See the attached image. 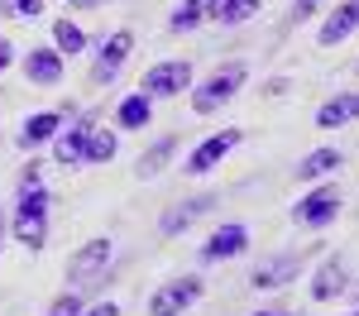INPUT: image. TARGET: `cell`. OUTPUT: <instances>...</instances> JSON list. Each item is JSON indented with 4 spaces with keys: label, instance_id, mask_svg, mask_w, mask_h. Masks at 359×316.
<instances>
[{
    "label": "cell",
    "instance_id": "26",
    "mask_svg": "<svg viewBox=\"0 0 359 316\" xmlns=\"http://www.w3.org/2000/svg\"><path fill=\"white\" fill-rule=\"evenodd\" d=\"M316 5H321V0H292V25L311 20V15H316Z\"/></svg>",
    "mask_w": 359,
    "mask_h": 316
},
{
    "label": "cell",
    "instance_id": "25",
    "mask_svg": "<svg viewBox=\"0 0 359 316\" xmlns=\"http://www.w3.org/2000/svg\"><path fill=\"white\" fill-rule=\"evenodd\" d=\"M48 316H82V302H77V292H62L53 307H48Z\"/></svg>",
    "mask_w": 359,
    "mask_h": 316
},
{
    "label": "cell",
    "instance_id": "3",
    "mask_svg": "<svg viewBox=\"0 0 359 316\" xmlns=\"http://www.w3.org/2000/svg\"><path fill=\"white\" fill-rule=\"evenodd\" d=\"M335 216H340V187H316V192H306L297 206H292V221L306 230H321V226H331Z\"/></svg>",
    "mask_w": 359,
    "mask_h": 316
},
{
    "label": "cell",
    "instance_id": "24",
    "mask_svg": "<svg viewBox=\"0 0 359 316\" xmlns=\"http://www.w3.org/2000/svg\"><path fill=\"white\" fill-rule=\"evenodd\" d=\"M53 43H57V53H82L86 34L72 25V20H57V25H53Z\"/></svg>",
    "mask_w": 359,
    "mask_h": 316
},
{
    "label": "cell",
    "instance_id": "22",
    "mask_svg": "<svg viewBox=\"0 0 359 316\" xmlns=\"http://www.w3.org/2000/svg\"><path fill=\"white\" fill-rule=\"evenodd\" d=\"M172 149H177V139H158L149 153H139V168H135V172H139V177H154V172H158L168 158H172Z\"/></svg>",
    "mask_w": 359,
    "mask_h": 316
},
{
    "label": "cell",
    "instance_id": "17",
    "mask_svg": "<svg viewBox=\"0 0 359 316\" xmlns=\"http://www.w3.org/2000/svg\"><path fill=\"white\" fill-rule=\"evenodd\" d=\"M57 120L53 111H43V115H29L25 120V130H20V149H34V144H48V139H57Z\"/></svg>",
    "mask_w": 359,
    "mask_h": 316
},
{
    "label": "cell",
    "instance_id": "1",
    "mask_svg": "<svg viewBox=\"0 0 359 316\" xmlns=\"http://www.w3.org/2000/svg\"><path fill=\"white\" fill-rule=\"evenodd\" d=\"M15 240L25 249H43L48 240V192L43 187H25L15 201Z\"/></svg>",
    "mask_w": 359,
    "mask_h": 316
},
{
    "label": "cell",
    "instance_id": "14",
    "mask_svg": "<svg viewBox=\"0 0 359 316\" xmlns=\"http://www.w3.org/2000/svg\"><path fill=\"white\" fill-rule=\"evenodd\" d=\"M340 292H345V263H340V259H326V263L316 268L311 297H316V302H331V297H340Z\"/></svg>",
    "mask_w": 359,
    "mask_h": 316
},
{
    "label": "cell",
    "instance_id": "29",
    "mask_svg": "<svg viewBox=\"0 0 359 316\" xmlns=\"http://www.w3.org/2000/svg\"><path fill=\"white\" fill-rule=\"evenodd\" d=\"M86 316H120V307H115V302H96Z\"/></svg>",
    "mask_w": 359,
    "mask_h": 316
},
{
    "label": "cell",
    "instance_id": "12",
    "mask_svg": "<svg viewBox=\"0 0 359 316\" xmlns=\"http://www.w3.org/2000/svg\"><path fill=\"white\" fill-rule=\"evenodd\" d=\"M130 48H135V39L120 29V34H111L106 39V48H101V57H96V82H111L115 72H120V62L130 57Z\"/></svg>",
    "mask_w": 359,
    "mask_h": 316
},
{
    "label": "cell",
    "instance_id": "13",
    "mask_svg": "<svg viewBox=\"0 0 359 316\" xmlns=\"http://www.w3.org/2000/svg\"><path fill=\"white\" fill-rule=\"evenodd\" d=\"M86 125H77V130H67V135H57L53 139V158L62 163V168H77V163H86Z\"/></svg>",
    "mask_w": 359,
    "mask_h": 316
},
{
    "label": "cell",
    "instance_id": "15",
    "mask_svg": "<svg viewBox=\"0 0 359 316\" xmlns=\"http://www.w3.org/2000/svg\"><path fill=\"white\" fill-rule=\"evenodd\" d=\"M345 163L340 158V149H316V153H306L302 163H297V182H321L326 172H335Z\"/></svg>",
    "mask_w": 359,
    "mask_h": 316
},
{
    "label": "cell",
    "instance_id": "30",
    "mask_svg": "<svg viewBox=\"0 0 359 316\" xmlns=\"http://www.w3.org/2000/svg\"><path fill=\"white\" fill-rule=\"evenodd\" d=\"M10 62H15V48H10V39H0V72H5Z\"/></svg>",
    "mask_w": 359,
    "mask_h": 316
},
{
    "label": "cell",
    "instance_id": "28",
    "mask_svg": "<svg viewBox=\"0 0 359 316\" xmlns=\"http://www.w3.org/2000/svg\"><path fill=\"white\" fill-rule=\"evenodd\" d=\"M25 187H43V182H39V163H29V168L20 172V192H25Z\"/></svg>",
    "mask_w": 359,
    "mask_h": 316
},
{
    "label": "cell",
    "instance_id": "27",
    "mask_svg": "<svg viewBox=\"0 0 359 316\" xmlns=\"http://www.w3.org/2000/svg\"><path fill=\"white\" fill-rule=\"evenodd\" d=\"M15 15L20 20H39L43 15V0H15Z\"/></svg>",
    "mask_w": 359,
    "mask_h": 316
},
{
    "label": "cell",
    "instance_id": "10",
    "mask_svg": "<svg viewBox=\"0 0 359 316\" xmlns=\"http://www.w3.org/2000/svg\"><path fill=\"white\" fill-rule=\"evenodd\" d=\"M355 29H359V0H345V5H335V15L321 25V34H316V39L331 48V43H340V39H350Z\"/></svg>",
    "mask_w": 359,
    "mask_h": 316
},
{
    "label": "cell",
    "instance_id": "32",
    "mask_svg": "<svg viewBox=\"0 0 359 316\" xmlns=\"http://www.w3.org/2000/svg\"><path fill=\"white\" fill-rule=\"evenodd\" d=\"M254 316H287V312H254Z\"/></svg>",
    "mask_w": 359,
    "mask_h": 316
},
{
    "label": "cell",
    "instance_id": "19",
    "mask_svg": "<svg viewBox=\"0 0 359 316\" xmlns=\"http://www.w3.org/2000/svg\"><path fill=\"white\" fill-rule=\"evenodd\" d=\"M206 206H211V201L201 197V201H182V206H172V211H163V221H158V230H163V235H177V230H187L196 221V216H201V211H206Z\"/></svg>",
    "mask_w": 359,
    "mask_h": 316
},
{
    "label": "cell",
    "instance_id": "18",
    "mask_svg": "<svg viewBox=\"0 0 359 316\" xmlns=\"http://www.w3.org/2000/svg\"><path fill=\"white\" fill-rule=\"evenodd\" d=\"M115 120H120V130H144V125L154 120V101H149L144 91H135V96L120 101V115H115Z\"/></svg>",
    "mask_w": 359,
    "mask_h": 316
},
{
    "label": "cell",
    "instance_id": "21",
    "mask_svg": "<svg viewBox=\"0 0 359 316\" xmlns=\"http://www.w3.org/2000/svg\"><path fill=\"white\" fill-rule=\"evenodd\" d=\"M206 10H211L206 0H182V5L172 10V20H168V29H172V34H182V29H196L201 20H206Z\"/></svg>",
    "mask_w": 359,
    "mask_h": 316
},
{
    "label": "cell",
    "instance_id": "16",
    "mask_svg": "<svg viewBox=\"0 0 359 316\" xmlns=\"http://www.w3.org/2000/svg\"><path fill=\"white\" fill-rule=\"evenodd\" d=\"M359 115V96H335V101H326L321 111H316V125L321 130H340V125H350Z\"/></svg>",
    "mask_w": 359,
    "mask_h": 316
},
{
    "label": "cell",
    "instance_id": "11",
    "mask_svg": "<svg viewBox=\"0 0 359 316\" xmlns=\"http://www.w3.org/2000/svg\"><path fill=\"white\" fill-rule=\"evenodd\" d=\"M25 77L39 86H53L57 77H62V53L57 48H34V53L25 57Z\"/></svg>",
    "mask_w": 359,
    "mask_h": 316
},
{
    "label": "cell",
    "instance_id": "23",
    "mask_svg": "<svg viewBox=\"0 0 359 316\" xmlns=\"http://www.w3.org/2000/svg\"><path fill=\"white\" fill-rule=\"evenodd\" d=\"M115 158V135L111 130H91L86 135V163H111Z\"/></svg>",
    "mask_w": 359,
    "mask_h": 316
},
{
    "label": "cell",
    "instance_id": "2",
    "mask_svg": "<svg viewBox=\"0 0 359 316\" xmlns=\"http://www.w3.org/2000/svg\"><path fill=\"white\" fill-rule=\"evenodd\" d=\"M240 86H245V67H240V62H225V67H216V72H211L206 82L196 86L192 111H196V115L221 111V106L230 101V96H235V91H240Z\"/></svg>",
    "mask_w": 359,
    "mask_h": 316
},
{
    "label": "cell",
    "instance_id": "8",
    "mask_svg": "<svg viewBox=\"0 0 359 316\" xmlns=\"http://www.w3.org/2000/svg\"><path fill=\"white\" fill-rule=\"evenodd\" d=\"M240 144V130H225V135H211V139H201L192 149V158H187V172H211L216 163H221L225 153Z\"/></svg>",
    "mask_w": 359,
    "mask_h": 316
},
{
    "label": "cell",
    "instance_id": "7",
    "mask_svg": "<svg viewBox=\"0 0 359 316\" xmlns=\"http://www.w3.org/2000/svg\"><path fill=\"white\" fill-rule=\"evenodd\" d=\"M302 249L297 254H278V259H264L254 273H249V283L259 287V292H269V287H283V283H292L297 273H302Z\"/></svg>",
    "mask_w": 359,
    "mask_h": 316
},
{
    "label": "cell",
    "instance_id": "34",
    "mask_svg": "<svg viewBox=\"0 0 359 316\" xmlns=\"http://www.w3.org/2000/svg\"><path fill=\"white\" fill-rule=\"evenodd\" d=\"M350 316H359V307H355V312H350Z\"/></svg>",
    "mask_w": 359,
    "mask_h": 316
},
{
    "label": "cell",
    "instance_id": "5",
    "mask_svg": "<svg viewBox=\"0 0 359 316\" xmlns=\"http://www.w3.org/2000/svg\"><path fill=\"white\" fill-rule=\"evenodd\" d=\"M196 297H201V278H172V283H163L158 292H154L149 316H182Z\"/></svg>",
    "mask_w": 359,
    "mask_h": 316
},
{
    "label": "cell",
    "instance_id": "9",
    "mask_svg": "<svg viewBox=\"0 0 359 316\" xmlns=\"http://www.w3.org/2000/svg\"><path fill=\"white\" fill-rule=\"evenodd\" d=\"M245 245H249V230L245 226H221L206 245H201V259H206V263H221V259L245 254Z\"/></svg>",
    "mask_w": 359,
    "mask_h": 316
},
{
    "label": "cell",
    "instance_id": "6",
    "mask_svg": "<svg viewBox=\"0 0 359 316\" xmlns=\"http://www.w3.org/2000/svg\"><path fill=\"white\" fill-rule=\"evenodd\" d=\"M187 86H192V62H158V67L144 72V86L139 91L154 101V96H177Z\"/></svg>",
    "mask_w": 359,
    "mask_h": 316
},
{
    "label": "cell",
    "instance_id": "31",
    "mask_svg": "<svg viewBox=\"0 0 359 316\" xmlns=\"http://www.w3.org/2000/svg\"><path fill=\"white\" fill-rule=\"evenodd\" d=\"M0 245H5V211H0Z\"/></svg>",
    "mask_w": 359,
    "mask_h": 316
},
{
    "label": "cell",
    "instance_id": "20",
    "mask_svg": "<svg viewBox=\"0 0 359 316\" xmlns=\"http://www.w3.org/2000/svg\"><path fill=\"white\" fill-rule=\"evenodd\" d=\"M259 5H264V0H216V5H211V20H221V25H245L249 15H259Z\"/></svg>",
    "mask_w": 359,
    "mask_h": 316
},
{
    "label": "cell",
    "instance_id": "4",
    "mask_svg": "<svg viewBox=\"0 0 359 316\" xmlns=\"http://www.w3.org/2000/svg\"><path fill=\"white\" fill-rule=\"evenodd\" d=\"M111 254H115V245L111 240H86L77 254L67 259V283H91V278H101L106 268H111Z\"/></svg>",
    "mask_w": 359,
    "mask_h": 316
},
{
    "label": "cell",
    "instance_id": "33",
    "mask_svg": "<svg viewBox=\"0 0 359 316\" xmlns=\"http://www.w3.org/2000/svg\"><path fill=\"white\" fill-rule=\"evenodd\" d=\"M72 5H91V0H72Z\"/></svg>",
    "mask_w": 359,
    "mask_h": 316
}]
</instances>
